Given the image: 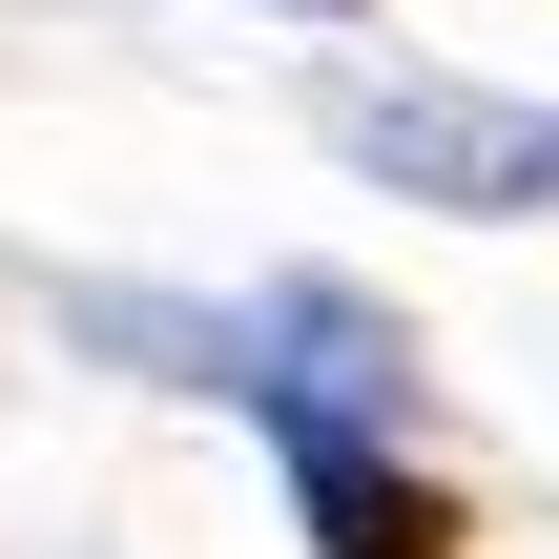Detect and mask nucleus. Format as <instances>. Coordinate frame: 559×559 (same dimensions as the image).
<instances>
[{"label":"nucleus","instance_id":"nucleus-1","mask_svg":"<svg viewBox=\"0 0 559 559\" xmlns=\"http://www.w3.org/2000/svg\"><path fill=\"white\" fill-rule=\"evenodd\" d=\"M353 166H373V187H415V207H559V104L394 83V104H353Z\"/></svg>","mask_w":559,"mask_h":559},{"label":"nucleus","instance_id":"nucleus-2","mask_svg":"<svg viewBox=\"0 0 559 559\" xmlns=\"http://www.w3.org/2000/svg\"><path fill=\"white\" fill-rule=\"evenodd\" d=\"M270 415H290V498H311V539H332V559H456V498H436V477H394V456L332 436L311 394H270Z\"/></svg>","mask_w":559,"mask_h":559}]
</instances>
